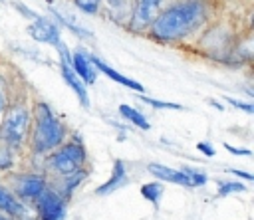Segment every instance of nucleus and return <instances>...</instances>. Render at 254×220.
I'll use <instances>...</instances> for the list:
<instances>
[{
  "mask_svg": "<svg viewBox=\"0 0 254 220\" xmlns=\"http://www.w3.org/2000/svg\"><path fill=\"white\" fill-rule=\"evenodd\" d=\"M204 20V6L198 0H183L161 12L151 24V32L157 40H179L190 34Z\"/></svg>",
  "mask_w": 254,
  "mask_h": 220,
  "instance_id": "f257e3e1",
  "label": "nucleus"
},
{
  "mask_svg": "<svg viewBox=\"0 0 254 220\" xmlns=\"http://www.w3.org/2000/svg\"><path fill=\"white\" fill-rule=\"evenodd\" d=\"M85 161V149L81 147V143L71 141L65 143L64 147H60L52 157H50V165L56 172L60 174H71L75 170H79V166Z\"/></svg>",
  "mask_w": 254,
  "mask_h": 220,
  "instance_id": "20e7f679",
  "label": "nucleus"
},
{
  "mask_svg": "<svg viewBox=\"0 0 254 220\" xmlns=\"http://www.w3.org/2000/svg\"><path fill=\"white\" fill-rule=\"evenodd\" d=\"M149 172L153 176H157L159 180H167V182H175V184H183V186H189L190 180L189 176L183 172V170H175V168H169L165 165H157V163H151L149 166Z\"/></svg>",
  "mask_w": 254,
  "mask_h": 220,
  "instance_id": "9b49d317",
  "label": "nucleus"
},
{
  "mask_svg": "<svg viewBox=\"0 0 254 220\" xmlns=\"http://www.w3.org/2000/svg\"><path fill=\"white\" fill-rule=\"evenodd\" d=\"M183 172L189 176L190 184H204L206 182V174L204 172H198V170H192V168H183Z\"/></svg>",
  "mask_w": 254,
  "mask_h": 220,
  "instance_id": "412c9836",
  "label": "nucleus"
},
{
  "mask_svg": "<svg viewBox=\"0 0 254 220\" xmlns=\"http://www.w3.org/2000/svg\"><path fill=\"white\" fill-rule=\"evenodd\" d=\"M52 14H54V16H56V18H58L65 28H69L73 34H77V36H81V38H91V34H89L81 24H77L69 14H62V12H58V10H52Z\"/></svg>",
  "mask_w": 254,
  "mask_h": 220,
  "instance_id": "dca6fc26",
  "label": "nucleus"
},
{
  "mask_svg": "<svg viewBox=\"0 0 254 220\" xmlns=\"http://www.w3.org/2000/svg\"><path fill=\"white\" fill-rule=\"evenodd\" d=\"M20 220H32V218H24V214H22V216H20Z\"/></svg>",
  "mask_w": 254,
  "mask_h": 220,
  "instance_id": "cd10ccee",
  "label": "nucleus"
},
{
  "mask_svg": "<svg viewBox=\"0 0 254 220\" xmlns=\"http://www.w3.org/2000/svg\"><path fill=\"white\" fill-rule=\"evenodd\" d=\"M28 32H30V36H32L34 40H38V42L54 44V46L60 44V28H58L52 20H48V18H44V16H40L38 20H34V24L28 28Z\"/></svg>",
  "mask_w": 254,
  "mask_h": 220,
  "instance_id": "0eeeda50",
  "label": "nucleus"
},
{
  "mask_svg": "<svg viewBox=\"0 0 254 220\" xmlns=\"http://www.w3.org/2000/svg\"><path fill=\"white\" fill-rule=\"evenodd\" d=\"M38 200V208L42 214V220H62L65 214V204L62 200V196L56 190L44 188L42 194L36 198Z\"/></svg>",
  "mask_w": 254,
  "mask_h": 220,
  "instance_id": "423d86ee",
  "label": "nucleus"
},
{
  "mask_svg": "<svg viewBox=\"0 0 254 220\" xmlns=\"http://www.w3.org/2000/svg\"><path fill=\"white\" fill-rule=\"evenodd\" d=\"M60 69H62V75H64V81L73 89V93L77 95V99H79V103L83 105V107H89V95H87V89H85V83L77 77V73L71 69V65H69V61H65V59H62V65H60Z\"/></svg>",
  "mask_w": 254,
  "mask_h": 220,
  "instance_id": "1a4fd4ad",
  "label": "nucleus"
},
{
  "mask_svg": "<svg viewBox=\"0 0 254 220\" xmlns=\"http://www.w3.org/2000/svg\"><path fill=\"white\" fill-rule=\"evenodd\" d=\"M226 101H228L230 105H234V107H238V109L246 111V113H252V111H254L252 103H244V101H238V99H232V97H226Z\"/></svg>",
  "mask_w": 254,
  "mask_h": 220,
  "instance_id": "5701e85b",
  "label": "nucleus"
},
{
  "mask_svg": "<svg viewBox=\"0 0 254 220\" xmlns=\"http://www.w3.org/2000/svg\"><path fill=\"white\" fill-rule=\"evenodd\" d=\"M141 194H143L149 202L159 204V200H161V196H163V186H161L159 182H147V184L141 186Z\"/></svg>",
  "mask_w": 254,
  "mask_h": 220,
  "instance_id": "f3484780",
  "label": "nucleus"
},
{
  "mask_svg": "<svg viewBox=\"0 0 254 220\" xmlns=\"http://www.w3.org/2000/svg\"><path fill=\"white\" fill-rule=\"evenodd\" d=\"M44 188H46L44 178H40L36 174H24L16 180V192L26 200H36Z\"/></svg>",
  "mask_w": 254,
  "mask_h": 220,
  "instance_id": "6e6552de",
  "label": "nucleus"
},
{
  "mask_svg": "<svg viewBox=\"0 0 254 220\" xmlns=\"http://www.w3.org/2000/svg\"><path fill=\"white\" fill-rule=\"evenodd\" d=\"M242 190H246V188H244V184H240V182H222L220 188H218V194L224 196V194H230V192H242Z\"/></svg>",
  "mask_w": 254,
  "mask_h": 220,
  "instance_id": "aec40b11",
  "label": "nucleus"
},
{
  "mask_svg": "<svg viewBox=\"0 0 254 220\" xmlns=\"http://www.w3.org/2000/svg\"><path fill=\"white\" fill-rule=\"evenodd\" d=\"M125 180H127L125 166H123V163H121V161H115V165H113V172H111V178H109L105 184H101V186L97 188V194H107V192L115 190L117 186L125 184Z\"/></svg>",
  "mask_w": 254,
  "mask_h": 220,
  "instance_id": "ddd939ff",
  "label": "nucleus"
},
{
  "mask_svg": "<svg viewBox=\"0 0 254 220\" xmlns=\"http://www.w3.org/2000/svg\"><path fill=\"white\" fill-rule=\"evenodd\" d=\"M0 210H4V212H8V214H12V216H22L24 214V206L14 198V194L8 190V188H4V186H0Z\"/></svg>",
  "mask_w": 254,
  "mask_h": 220,
  "instance_id": "4468645a",
  "label": "nucleus"
},
{
  "mask_svg": "<svg viewBox=\"0 0 254 220\" xmlns=\"http://www.w3.org/2000/svg\"><path fill=\"white\" fill-rule=\"evenodd\" d=\"M99 2L101 0H75V6L87 14H95L97 8H99Z\"/></svg>",
  "mask_w": 254,
  "mask_h": 220,
  "instance_id": "6ab92c4d",
  "label": "nucleus"
},
{
  "mask_svg": "<svg viewBox=\"0 0 254 220\" xmlns=\"http://www.w3.org/2000/svg\"><path fill=\"white\" fill-rule=\"evenodd\" d=\"M226 149H228L232 155H250L248 149H236V147H230V145H226Z\"/></svg>",
  "mask_w": 254,
  "mask_h": 220,
  "instance_id": "a878e982",
  "label": "nucleus"
},
{
  "mask_svg": "<svg viewBox=\"0 0 254 220\" xmlns=\"http://www.w3.org/2000/svg\"><path fill=\"white\" fill-rule=\"evenodd\" d=\"M89 61H91V65H95L99 71H103L107 77H111L113 81H117V83H121V85H125V87H129V89H135V91H139V93H143V85L139 83V81H135V79H129V77H125V75H121L119 71H115L113 67H109L105 61H101L99 57H95V55H91V57H87Z\"/></svg>",
  "mask_w": 254,
  "mask_h": 220,
  "instance_id": "9d476101",
  "label": "nucleus"
},
{
  "mask_svg": "<svg viewBox=\"0 0 254 220\" xmlns=\"http://www.w3.org/2000/svg\"><path fill=\"white\" fill-rule=\"evenodd\" d=\"M230 172L238 174V176H240V178H244V180H252V178H254L250 172H244V170H238V168H230Z\"/></svg>",
  "mask_w": 254,
  "mask_h": 220,
  "instance_id": "393cba45",
  "label": "nucleus"
},
{
  "mask_svg": "<svg viewBox=\"0 0 254 220\" xmlns=\"http://www.w3.org/2000/svg\"><path fill=\"white\" fill-rule=\"evenodd\" d=\"M0 220H8V218H6V216H2V214H0Z\"/></svg>",
  "mask_w": 254,
  "mask_h": 220,
  "instance_id": "c85d7f7f",
  "label": "nucleus"
},
{
  "mask_svg": "<svg viewBox=\"0 0 254 220\" xmlns=\"http://www.w3.org/2000/svg\"><path fill=\"white\" fill-rule=\"evenodd\" d=\"M161 4L163 0H137L131 16V30L139 32L155 22V18L161 14Z\"/></svg>",
  "mask_w": 254,
  "mask_h": 220,
  "instance_id": "39448f33",
  "label": "nucleus"
},
{
  "mask_svg": "<svg viewBox=\"0 0 254 220\" xmlns=\"http://www.w3.org/2000/svg\"><path fill=\"white\" fill-rule=\"evenodd\" d=\"M119 113L127 119V121H131L135 127H139V129H151V125H149V121L143 117V113H139L137 109H133V107H129V105H119Z\"/></svg>",
  "mask_w": 254,
  "mask_h": 220,
  "instance_id": "2eb2a0df",
  "label": "nucleus"
},
{
  "mask_svg": "<svg viewBox=\"0 0 254 220\" xmlns=\"http://www.w3.org/2000/svg\"><path fill=\"white\" fill-rule=\"evenodd\" d=\"M6 109V93L0 89V113Z\"/></svg>",
  "mask_w": 254,
  "mask_h": 220,
  "instance_id": "bb28decb",
  "label": "nucleus"
},
{
  "mask_svg": "<svg viewBox=\"0 0 254 220\" xmlns=\"http://www.w3.org/2000/svg\"><path fill=\"white\" fill-rule=\"evenodd\" d=\"M64 125L62 121L52 113V109L46 103H38L34 109V137L32 147L36 153H46L50 149L60 147L64 141Z\"/></svg>",
  "mask_w": 254,
  "mask_h": 220,
  "instance_id": "f03ea898",
  "label": "nucleus"
},
{
  "mask_svg": "<svg viewBox=\"0 0 254 220\" xmlns=\"http://www.w3.org/2000/svg\"><path fill=\"white\" fill-rule=\"evenodd\" d=\"M28 125H30V113L24 105H16L12 107L0 127V137L4 143L8 145H20L28 133Z\"/></svg>",
  "mask_w": 254,
  "mask_h": 220,
  "instance_id": "7ed1b4c3",
  "label": "nucleus"
},
{
  "mask_svg": "<svg viewBox=\"0 0 254 220\" xmlns=\"http://www.w3.org/2000/svg\"><path fill=\"white\" fill-rule=\"evenodd\" d=\"M69 65H71V69L77 73V77L83 79V83H93V81H95L93 65H91V61L85 57V54L75 52V54L71 55V59H69Z\"/></svg>",
  "mask_w": 254,
  "mask_h": 220,
  "instance_id": "f8f14e48",
  "label": "nucleus"
},
{
  "mask_svg": "<svg viewBox=\"0 0 254 220\" xmlns=\"http://www.w3.org/2000/svg\"><path fill=\"white\" fill-rule=\"evenodd\" d=\"M141 101L153 105V107H159V109H183L181 103H171V101H159V99H151V97H145L141 95Z\"/></svg>",
  "mask_w": 254,
  "mask_h": 220,
  "instance_id": "a211bd4d",
  "label": "nucleus"
},
{
  "mask_svg": "<svg viewBox=\"0 0 254 220\" xmlns=\"http://www.w3.org/2000/svg\"><path fill=\"white\" fill-rule=\"evenodd\" d=\"M196 147H198V151H202L204 155H208V157H214V149H212L208 143H198Z\"/></svg>",
  "mask_w": 254,
  "mask_h": 220,
  "instance_id": "b1692460",
  "label": "nucleus"
},
{
  "mask_svg": "<svg viewBox=\"0 0 254 220\" xmlns=\"http://www.w3.org/2000/svg\"><path fill=\"white\" fill-rule=\"evenodd\" d=\"M12 6H14L16 10H20V12H22L26 18H30V20H38V18H40V14H38V12H34V10H30V8H26V6H24V4H20V2H12Z\"/></svg>",
  "mask_w": 254,
  "mask_h": 220,
  "instance_id": "4be33fe9",
  "label": "nucleus"
}]
</instances>
